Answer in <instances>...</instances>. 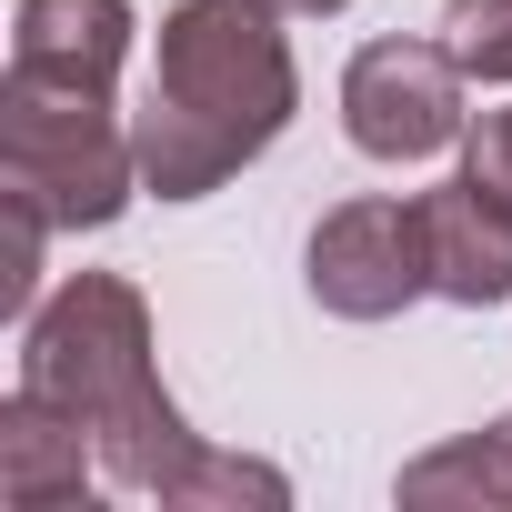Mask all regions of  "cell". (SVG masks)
Here are the masks:
<instances>
[{"instance_id":"7","label":"cell","mask_w":512,"mask_h":512,"mask_svg":"<svg viewBox=\"0 0 512 512\" xmlns=\"http://www.w3.org/2000/svg\"><path fill=\"white\" fill-rule=\"evenodd\" d=\"M91 432L71 412H51L41 392L0 402V502L11 512H81L91 502Z\"/></svg>"},{"instance_id":"6","label":"cell","mask_w":512,"mask_h":512,"mask_svg":"<svg viewBox=\"0 0 512 512\" xmlns=\"http://www.w3.org/2000/svg\"><path fill=\"white\" fill-rule=\"evenodd\" d=\"M422 241H432V292L442 302H462V312L512 302V211L472 171L422 191Z\"/></svg>"},{"instance_id":"8","label":"cell","mask_w":512,"mask_h":512,"mask_svg":"<svg viewBox=\"0 0 512 512\" xmlns=\"http://www.w3.org/2000/svg\"><path fill=\"white\" fill-rule=\"evenodd\" d=\"M11 61L81 71V81H121V61H131V0H21Z\"/></svg>"},{"instance_id":"11","label":"cell","mask_w":512,"mask_h":512,"mask_svg":"<svg viewBox=\"0 0 512 512\" xmlns=\"http://www.w3.org/2000/svg\"><path fill=\"white\" fill-rule=\"evenodd\" d=\"M462 171H472V181H482V191L512 211V111H482V121H472V141H462Z\"/></svg>"},{"instance_id":"4","label":"cell","mask_w":512,"mask_h":512,"mask_svg":"<svg viewBox=\"0 0 512 512\" xmlns=\"http://www.w3.org/2000/svg\"><path fill=\"white\" fill-rule=\"evenodd\" d=\"M342 131L372 161H432L462 141V61L442 41H362L342 71Z\"/></svg>"},{"instance_id":"5","label":"cell","mask_w":512,"mask_h":512,"mask_svg":"<svg viewBox=\"0 0 512 512\" xmlns=\"http://www.w3.org/2000/svg\"><path fill=\"white\" fill-rule=\"evenodd\" d=\"M312 302L342 322H392L402 302L432 292V241H422V201H342L312 231Z\"/></svg>"},{"instance_id":"2","label":"cell","mask_w":512,"mask_h":512,"mask_svg":"<svg viewBox=\"0 0 512 512\" xmlns=\"http://www.w3.org/2000/svg\"><path fill=\"white\" fill-rule=\"evenodd\" d=\"M282 21L292 11H272V0H181L161 21V71L131 121L141 181L161 201H201L282 141V121L302 101Z\"/></svg>"},{"instance_id":"10","label":"cell","mask_w":512,"mask_h":512,"mask_svg":"<svg viewBox=\"0 0 512 512\" xmlns=\"http://www.w3.org/2000/svg\"><path fill=\"white\" fill-rule=\"evenodd\" d=\"M442 51L462 61V81H512V0H452Z\"/></svg>"},{"instance_id":"3","label":"cell","mask_w":512,"mask_h":512,"mask_svg":"<svg viewBox=\"0 0 512 512\" xmlns=\"http://www.w3.org/2000/svg\"><path fill=\"white\" fill-rule=\"evenodd\" d=\"M131 181H141V151L111 111V81L11 61V81H0V191L41 201L61 231H101L121 221Z\"/></svg>"},{"instance_id":"1","label":"cell","mask_w":512,"mask_h":512,"mask_svg":"<svg viewBox=\"0 0 512 512\" xmlns=\"http://www.w3.org/2000/svg\"><path fill=\"white\" fill-rule=\"evenodd\" d=\"M21 392H41L51 412H71L101 452V472L141 502H262L282 512L292 482L272 462H241V452H211L181 402L161 392L151 372V302L121 282V272H71L31 322H21Z\"/></svg>"},{"instance_id":"9","label":"cell","mask_w":512,"mask_h":512,"mask_svg":"<svg viewBox=\"0 0 512 512\" xmlns=\"http://www.w3.org/2000/svg\"><path fill=\"white\" fill-rule=\"evenodd\" d=\"M402 502L412 512H512V412L402 462Z\"/></svg>"},{"instance_id":"12","label":"cell","mask_w":512,"mask_h":512,"mask_svg":"<svg viewBox=\"0 0 512 512\" xmlns=\"http://www.w3.org/2000/svg\"><path fill=\"white\" fill-rule=\"evenodd\" d=\"M272 11H292V21H322V11H342V0H272Z\"/></svg>"}]
</instances>
